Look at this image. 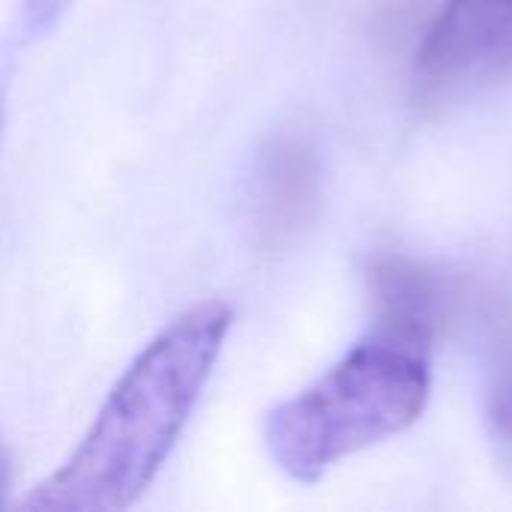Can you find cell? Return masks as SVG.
Listing matches in <instances>:
<instances>
[{
  "label": "cell",
  "instance_id": "obj_1",
  "mask_svg": "<svg viewBox=\"0 0 512 512\" xmlns=\"http://www.w3.org/2000/svg\"><path fill=\"white\" fill-rule=\"evenodd\" d=\"M231 309L207 300L174 318L129 363L78 450L24 501L39 512L132 507L162 471L216 369Z\"/></svg>",
  "mask_w": 512,
  "mask_h": 512
},
{
  "label": "cell",
  "instance_id": "obj_2",
  "mask_svg": "<svg viewBox=\"0 0 512 512\" xmlns=\"http://www.w3.org/2000/svg\"><path fill=\"white\" fill-rule=\"evenodd\" d=\"M426 348L372 333L300 396L270 411L264 444L297 483L414 426L432 393Z\"/></svg>",
  "mask_w": 512,
  "mask_h": 512
},
{
  "label": "cell",
  "instance_id": "obj_3",
  "mask_svg": "<svg viewBox=\"0 0 512 512\" xmlns=\"http://www.w3.org/2000/svg\"><path fill=\"white\" fill-rule=\"evenodd\" d=\"M512 69V0H447L426 33L417 84L450 96Z\"/></svg>",
  "mask_w": 512,
  "mask_h": 512
},
{
  "label": "cell",
  "instance_id": "obj_4",
  "mask_svg": "<svg viewBox=\"0 0 512 512\" xmlns=\"http://www.w3.org/2000/svg\"><path fill=\"white\" fill-rule=\"evenodd\" d=\"M318 207V162L297 138L270 141L252 171L249 219L267 249L285 246Z\"/></svg>",
  "mask_w": 512,
  "mask_h": 512
},
{
  "label": "cell",
  "instance_id": "obj_5",
  "mask_svg": "<svg viewBox=\"0 0 512 512\" xmlns=\"http://www.w3.org/2000/svg\"><path fill=\"white\" fill-rule=\"evenodd\" d=\"M375 333L432 351L438 324V291L432 276L405 258H390L372 273Z\"/></svg>",
  "mask_w": 512,
  "mask_h": 512
},
{
  "label": "cell",
  "instance_id": "obj_6",
  "mask_svg": "<svg viewBox=\"0 0 512 512\" xmlns=\"http://www.w3.org/2000/svg\"><path fill=\"white\" fill-rule=\"evenodd\" d=\"M75 0H21L18 9V36L21 42H33L57 27V21L72 9Z\"/></svg>",
  "mask_w": 512,
  "mask_h": 512
},
{
  "label": "cell",
  "instance_id": "obj_7",
  "mask_svg": "<svg viewBox=\"0 0 512 512\" xmlns=\"http://www.w3.org/2000/svg\"><path fill=\"white\" fill-rule=\"evenodd\" d=\"M489 429L495 441L512 447V363L501 366L489 387Z\"/></svg>",
  "mask_w": 512,
  "mask_h": 512
},
{
  "label": "cell",
  "instance_id": "obj_8",
  "mask_svg": "<svg viewBox=\"0 0 512 512\" xmlns=\"http://www.w3.org/2000/svg\"><path fill=\"white\" fill-rule=\"evenodd\" d=\"M6 489H9V459H6V450H3V441H0V504H3Z\"/></svg>",
  "mask_w": 512,
  "mask_h": 512
},
{
  "label": "cell",
  "instance_id": "obj_9",
  "mask_svg": "<svg viewBox=\"0 0 512 512\" xmlns=\"http://www.w3.org/2000/svg\"><path fill=\"white\" fill-rule=\"evenodd\" d=\"M6 75L9 69L0 66V138H3V123H6Z\"/></svg>",
  "mask_w": 512,
  "mask_h": 512
}]
</instances>
